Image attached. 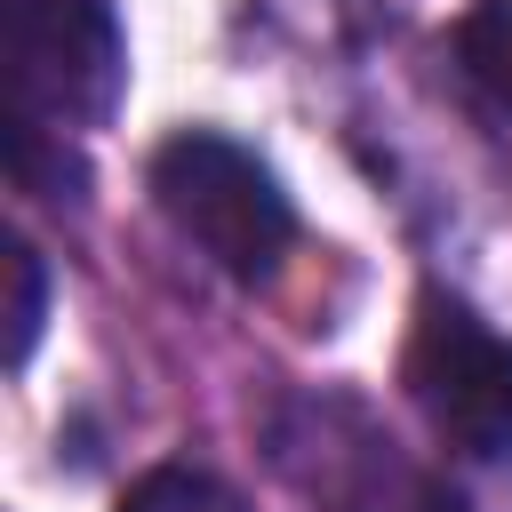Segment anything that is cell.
<instances>
[{"label":"cell","instance_id":"4","mask_svg":"<svg viewBox=\"0 0 512 512\" xmlns=\"http://www.w3.org/2000/svg\"><path fill=\"white\" fill-rule=\"evenodd\" d=\"M456 64L472 72V88H488L512 112V0H480L456 24Z\"/></svg>","mask_w":512,"mask_h":512},{"label":"cell","instance_id":"2","mask_svg":"<svg viewBox=\"0 0 512 512\" xmlns=\"http://www.w3.org/2000/svg\"><path fill=\"white\" fill-rule=\"evenodd\" d=\"M120 16L104 0H8V112L40 128L104 120L120 104Z\"/></svg>","mask_w":512,"mask_h":512},{"label":"cell","instance_id":"1","mask_svg":"<svg viewBox=\"0 0 512 512\" xmlns=\"http://www.w3.org/2000/svg\"><path fill=\"white\" fill-rule=\"evenodd\" d=\"M152 200L232 280H264L296 240V208H288L280 176L248 144H232L216 128H184V136H168L152 152Z\"/></svg>","mask_w":512,"mask_h":512},{"label":"cell","instance_id":"7","mask_svg":"<svg viewBox=\"0 0 512 512\" xmlns=\"http://www.w3.org/2000/svg\"><path fill=\"white\" fill-rule=\"evenodd\" d=\"M40 312H48V272L24 240H8V360L24 368L40 344Z\"/></svg>","mask_w":512,"mask_h":512},{"label":"cell","instance_id":"6","mask_svg":"<svg viewBox=\"0 0 512 512\" xmlns=\"http://www.w3.org/2000/svg\"><path fill=\"white\" fill-rule=\"evenodd\" d=\"M120 512H248L216 472H200V464H160V472H144L136 488H128V504Z\"/></svg>","mask_w":512,"mask_h":512},{"label":"cell","instance_id":"3","mask_svg":"<svg viewBox=\"0 0 512 512\" xmlns=\"http://www.w3.org/2000/svg\"><path fill=\"white\" fill-rule=\"evenodd\" d=\"M408 392L448 448H464V456L512 448V336H496L472 304H456V296L416 304Z\"/></svg>","mask_w":512,"mask_h":512},{"label":"cell","instance_id":"5","mask_svg":"<svg viewBox=\"0 0 512 512\" xmlns=\"http://www.w3.org/2000/svg\"><path fill=\"white\" fill-rule=\"evenodd\" d=\"M8 168H16V184L40 192V200H64V184L80 192V160L64 152V128L16 120V112H8Z\"/></svg>","mask_w":512,"mask_h":512}]
</instances>
